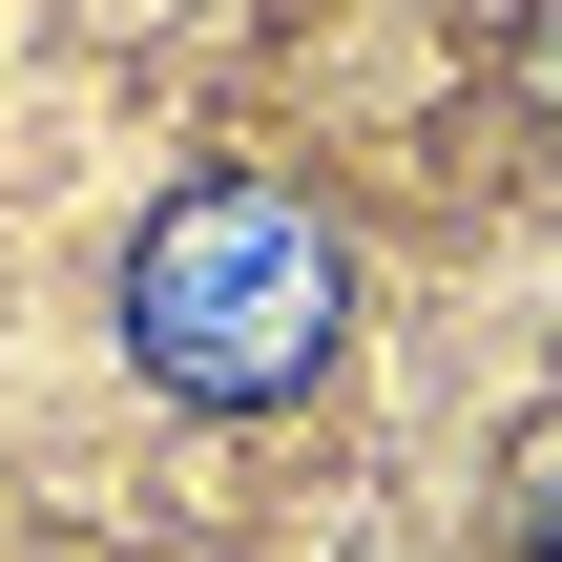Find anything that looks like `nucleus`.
I'll use <instances>...</instances> for the list:
<instances>
[{
	"label": "nucleus",
	"instance_id": "1",
	"mask_svg": "<svg viewBox=\"0 0 562 562\" xmlns=\"http://www.w3.org/2000/svg\"><path fill=\"white\" fill-rule=\"evenodd\" d=\"M334 313H355V250L292 167H188L146 229H125V355L146 396L188 417H271L334 375Z\"/></svg>",
	"mask_w": 562,
	"mask_h": 562
},
{
	"label": "nucleus",
	"instance_id": "2",
	"mask_svg": "<svg viewBox=\"0 0 562 562\" xmlns=\"http://www.w3.org/2000/svg\"><path fill=\"white\" fill-rule=\"evenodd\" d=\"M521 562H562V438H521Z\"/></svg>",
	"mask_w": 562,
	"mask_h": 562
},
{
	"label": "nucleus",
	"instance_id": "3",
	"mask_svg": "<svg viewBox=\"0 0 562 562\" xmlns=\"http://www.w3.org/2000/svg\"><path fill=\"white\" fill-rule=\"evenodd\" d=\"M542 125H562V0H542Z\"/></svg>",
	"mask_w": 562,
	"mask_h": 562
}]
</instances>
